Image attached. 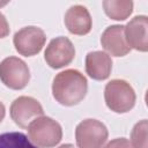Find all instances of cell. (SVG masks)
Segmentation results:
<instances>
[{"instance_id":"7c38bea8","label":"cell","mask_w":148,"mask_h":148,"mask_svg":"<svg viewBox=\"0 0 148 148\" xmlns=\"http://www.w3.org/2000/svg\"><path fill=\"white\" fill-rule=\"evenodd\" d=\"M112 69L111 57L103 51H92L86 56V72L97 81L106 80Z\"/></svg>"},{"instance_id":"9c48e42d","label":"cell","mask_w":148,"mask_h":148,"mask_svg":"<svg viewBox=\"0 0 148 148\" xmlns=\"http://www.w3.org/2000/svg\"><path fill=\"white\" fill-rule=\"evenodd\" d=\"M148 17L146 15L134 16L124 29L125 39L131 49L140 52L148 51Z\"/></svg>"},{"instance_id":"4fadbf2b","label":"cell","mask_w":148,"mask_h":148,"mask_svg":"<svg viewBox=\"0 0 148 148\" xmlns=\"http://www.w3.org/2000/svg\"><path fill=\"white\" fill-rule=\"evenodd\" d=\"M105 14L116 21L126 20L133 12V1L131 0H105L103 1Z\"/></svg>"},{"instance_id":"e0dca14e","label":"cell","mask_w":148,"mask_h":148,"mask_svg":"<svg viewBox=\"0 0 148 148\" xmlns=\"http://www.w3.org/2000/svg\"><path fill=\"white\" fill-rule=\"evenodd\" d=\"M9 35V24L6 16L0 13V38H5Z\"/></svg>"},{"instance_id":"30bf717a","label":"cell","mask_w":148,"mask_h":148,"mask_svg":"<svg viewBox=\"0 0 148 148\" xmlns=\"http://www.w3.org/2000/svg\"><path fill=\"white\" fill-rule=\"evenodd\" d=\"M124 29L125 25L113 24L108 27L101 36V44L103 49L111 56L124 57L131 51V47L127 45L125 39Z\"/></svg>"},{"instance_id":"5b68a950","label":"cell","mask_w":148,"mask_h":148,"mask_svg":"<svg viewBox=\"0 0 148 148\" xmlns=\"http://www.w3.org/2000/svg\"><path fill=\"white\" fill-rule=\"evenodd\" d=\"M0 80L10 89H23L30 81L29 67L17 57L5 58L0 62Z\"/></svg>"},{"instance_id":"ac0fdd59","label":"cell","mask_w":148,"mask_h":148,"mask_svg":"<svg viewBox=\"0 0 148 148\" xmlns=\"http://www.w3.org/2000/svg\"><path fill=\"white\" fill-rule=\"evenodd\" d=\"M5 114H6V109H5V105L2 104V102H0V123L3 120Z\"/></svg>"},{"instance_id":"52a82bcc","label":"cell","mask_w":148,"mask_h":148,"mask_svg":"<svg viewBox=\"0 0 148 148\" xmlns=\"http://www.w3.org/2000/svg\"><path fill=\"white\" fill-rule=\"evenodd\" d=\"M75 57V47L73 43L65 36L53 38L46 46L44 59L46 64L54 69L69 65Z\"/></svg>"},{"instance_id":"2e32d148","label":"cell","mask_w":148,"mask_h":148,"mask_svg":"<svg viewBox=\"0 0 148 148\" xmlns=\"http://www.w3.org/2000/svg\"><path fill=\"white\" fill-rule=\"evenodd\" d=\"M104 148H132V146L126 138H117L108 142Z\"/></svg>"},{"instance_id":"5bb4252c","label":"cell","mask_w":148,"mask_h":148,"mask_svg":"<svg viewBox=\"0 0 148 148\" xmlns=\"http://www.w3.org/2000/svg\"><path fill=\"white\" fill-rule=\"evenodd\" d=\"M0 148H38L25 134L21 132H7L0 134Z\"/></svg>"},{"instance_id":"277c9868","label":"cell","mask_w":148,"mask_h":148,"mask_svg":"<svg viewBox=\"0 0 148 148\" xmlns=\"http://www.w3.org/2000/svg\"><path fill=\"white\" fill-rule=\"evenodd\" d=\"M108 136L106 126L97 119H84L75 128V140L79 148H102Z\"/></svg>"},{"instance_id":"d6986e66","label":"cell","mask_w":148,"mask_h":148,"mask_svg":"<svg viewBox=\"0 0 148 148\" xmlns=\"http://www.w3.org/2000/svg\"><path fill=\"white\" fill-rule=\"evenodd\" d=\"M58 148H75V147L73 145H71V143H64V145L59 146Z\"/></svg>"},{"instance_id":"8992f818","label":"cell","mask_w":148,"mask_h":148,"mask_svg":"<svg viewBox=\"0 0 148 148\" xmlns=\"http://www.w3.org/2000/svg\"><path fill=\"white\" fill-rule=\"evenodd\" d=\"M46 42V35L43 29L29 25L15 32L13 43L15 50L24 57H32L38 54Z\"/></svg>"},{"instance_id":"9a60e30c","label":"cell","mask_w":148,"mask_h":148,"mask_svg":"<svg viewBox=\"0 0 148 148\" xmlns=\"http://www.w3.org/2000/svg\"><path fill=\"white\" fill-rule=\"evenodd\" d=\"M147 131H148L147 119H142L134 125V127L131 132L132 148H148Z\"/></svg>"},{"instance_id":"8fae6325","label":"cell","mask_w":148,"mask_h":148,"mask_svg":"<svg viewBox=\"0 0 148 148\" xmlns=\"http://www.w3.org/2000/svg\"><path fill=\"white\" fill-rule=\"evenodd\" d=\"M65 25L67 30L77 36H83L90 32L92 27L91 16L88 9L82 5L71 6L65 14Z\"/></svg>"},{"instance_id":"7a4b0ae2","label":"cell","mask_w":148,"mask_h":148,"mask_svg":"<svg viewBox=\"0 0 148 148\" xmlns=\"http://www.w3.org/2000/svg\"><path fill=\"white\" fill-rule=\"evenodd\" d=\"M104 99L106 106L111 111L116 113H126L134 108L136 96L133 87L127 81L114 79L106 83Z\"/></svg>"},{"instance_id":"6da1fadb","label":"cell","mask_w":148,"mask_h":148,"mask_svg":"<svg viewBox=\"0 0 148 148\" xmlns=\"http://www.w3.org/2000/svg\"><path fill=\"white\" fill-rule=\"evenodd\" d=\"M87 77L77 69H66L58 73L52 83L54 99L65 106L79 104L87 95Z\"/></svg>"},{"instance_id":"3957f363","label":"cell","mask_w":148,"mask_h":148,"mask_svg":"<svg viewBox=\"0 0 148 148\" xmlns=\"http://www.w3.org/2000/svg\"><path fill=\"white\" fill-rule=\"evenodd\" d=\"M27 128L30 141L39 148L56 147L62 139V128L60 124L46 116L36 118Z\"/></svg>"},{"instance_id":"ba28073f","label":"cell","mask_w":148,"mask_h":148,"mask_svg":"<svg viewBox=\"0 0 148 148\" xmlns=\"http://www.w3.org/2000/svg\"><path fill=\"white\" fill-rule=\"evenodd\" d=\"M9 111L14 123L22 128H27L32 120L44 114L40 103L30 96H20L14 99Z\"/></svg>"}]
</instances>
